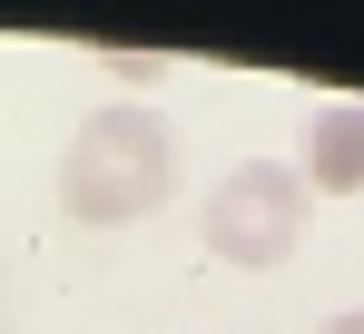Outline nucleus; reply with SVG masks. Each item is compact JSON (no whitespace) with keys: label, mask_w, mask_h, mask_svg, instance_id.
<instances>
[{"label":"nucleus","mask_w":364,"mask_h":334,"mask_svg":"<svg viewBox=\"0 0 364 334\" xmlns=\"http://www.w3.org/2000/svg\"><path fill=\"white\" fill-rule=\"evenodd\" d=\"M178 197V138L168 118L109 99L99 118H79V138L60 148V217L79 226H138Z\"/></svg>","instance_id":"nucleus-1"},{"label":"nucleus","mask_w":364,"mask_h":334,"mask_svg":"<svg viewBox=\"0 0 364 334\" xmlns=\"http://www.w3.org/2000/svg\"><path fill=\"white\" fill-rule=\"evenodd\" d=\"M207 256L237 266V276H266L286 266L305 236H315V187H305L286 158H237L217 187H207Z\"/></svg>","instance_id":"nucleus-2"},{"label":"nucleus","mask_w":364,"mask_h":334,"mask_svg":"<svg viewBox=\"0 0 364 334\" xmlns=\"http://www.w3.org/2000/svg\"><path fill=\"white\" fill-rule=\"evenodd\" d=\"M315 197H355L364 187V99H335V109H315L305 128V167H296Z\"/></svg>","instance_id":"nucleus-3"},{"label":"nucleus","mask_w":364,"mask_h":334,"mask_svg":"<svg viewBox=\"0 0 364 334\" xmlns=\"http://www.w3.org/2000/svg\"><path fill=\"white\" fill-rule=\"evenodd\" d=\"M109 79H119V89H158V79H168V59H128V50H119V59H109Z\"/></svg>","instance_id":"nucleus-4"},{"label":"nucleus","mask_w":364,"mask_h":334,"mask_svg":"<svg viewBox=\"0 0 364 334\" xmlns=\"http://www.w3.org/2000/svg\"><path fill=\"white\" fill-rule=\"evenodd\" d=\"M315 334H364V305H345V315H325Z\"/></svg>","instance_id":"nucleus-5"}]
</instances>
